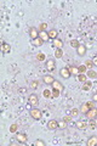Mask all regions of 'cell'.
Wrapping results in <instances>:
<instances>
[{
  "instance_id": "13",
  "label": "cell",
  "mask_w": 97,
  "mask_h": 146,
  "mask_svg": "<svg viewBox=\"0 0 97 146\" xmlns=\"http://www.w3.org/2000/svg\"><path fill=\"white\" fill-rule=\"evenodd\" d=\"M1 51H2V54H9V52L11 51L10 44H6V43L2 44V45H1Z\"/></svg>"
},
{
  "instance_id": "34",
  "label": "cell",
  "mask_w": 97,
  "mask_h": 146,
  "mask_svg": "<svg viewBox=\"0 0 97 146\" xmlns=\"http://www.w3.org/2000/svg\"><path fill=\"white\" fill-rule=\"evenodd\" d=\"M38 87H39V83H38L37 80H33V82L30 83V88H32V89H34V90H35Z\"/></svg>"
},
{
  "instance_id": "32",
  "label": "cell",
  "mask_w": 97,
  "mask_h": 146,
  "mask_svg": "<svg viewBox=\"0 0 97 146\" xmlns=\"http://www.w3.org/2000/svg\"><path fill=\"white\" fill-rule=\"evenodd\" d=\"M59 95H61V91L59 90H57V89L52 90V97H58Z\"/></svg>"
},
{
  "instance_id": "4",
  "label": "cell",
  "mask_w": 97,
  "mask_h": 146,
  "mask_svg": "<svg viewBox=\"0 0 97 146\" xmlns=\"http://www.w3.org/2000/svg\"><path fill=\"white\" fill-rule=\"evenodd\" d=\"M58 128V121H56V119H51V121H49V123H47V129H50V130H55Z\"/></svg>"
},
{
  "instance_id": "12",
  "label": "cell",
  "mask_w": 97,
  "mask_h": 146,
  "mask_svg": "<svg viewBox=\"0 0 97 146\" xmlns=\"http://www.w3.org/2000/svg\"><path fill=\"white\" fill-rule=\"evenodd\" d=\"M75 125H77V128H78V129H85V128H87L89 122H85V121H79V122H77V123H75Z\"/></svg>"
},
{
  "instance_id": "37",
  "label": "cell",
  "mask_w": 97,
  "mask_h": 146,
  "mask_svg": "<svg viewBox=\"0 0 97 146\" xmlns=\"http://www.w3.org/2000/svg\"><path fill=\"white\" fill-rule=\"evenodd\" d=\"M72 118H73L72 116H64L63 117V121L67 122V123H69V122H72Z\"/></svg>"
},
{
  "instance_id": "25",
  "label": "cell",
  "mask_w": 97,
  "mask_h": 146,
  "mask_svg": "<svg viewBox=\"0 0 97 146\" xmlns=\"http://www.w3.org/2000/svg\"><path fill=\"white\" fill-rule=\"evenodd\" d=\"M91 87H92V83L91 82H85L83 85V90H85V91H89L90 89H91Z\"/></svg>"
},
{
  "instance_id": "35",
  "label": "cell",
  "mask_w": 97,
  "mask_h": 146,
  "mask_svg": "<svg viewBox=\"0 0 97 146\" xmlns=\"http://www.w3.org/2000/svg\"><path fill=\"white\" fill-rule=\"evenodd\" d=\"M39 29H40V32H46V29H47V24H46V23H41V24L39 26Z\"/></svg>"
},
{
  "instance_id": "5",
  "label": "cell",
  "mask_w": 97,
  "mask_h": 146,
  "mask_svg": "<svg viewBox=\"0 0 97 146\" xmlns=\"http://www.w3.org/2000/svg\"><path fill=\"white\" fill-rule=\"evenodd\" d=\"M16 140L19 143V144H26L27 143V135L26 134H22V133H18L16 135Z\"/></svg>"
},
{
  "instance_id": "6",
  "label": "cell",
  "mask_w": 97,
  "mask_h": 146,
  "mask_svg": "<svg viewBox=\"0 0 97 146\" xmlns=\"http://www.w3.org/2000/svg\"><path fill=\"white\" fill-rule=\"evenodd\" d=\"M86 117L89 118V119H96L97 118V108H91V110H89V112L86 113Z\"/></svg>"
},
{
  "instance_id": "7",
  "label": "cell",
  "mask_w": 97,
  "mask_h": 146,
  "mask_svg": "<svg viewBox=\"0 0 97 146\" xmlns=\"http://www.w3.org/2000/svg\"><path fill=\"white\" fill-rule=\"evenodd\" d=\"M29 37L32 39H37L39 37V32H38V29L35 27H30V29H29Z\"/></svg>"
},
{
  "instance_id": "16",
  "label": "cell",
  "mask_w": 97,
  "mask_h": 146,
  "mask_svg": "<svg viewBox=\"0 0 97 146\" xmlns=\"http://www.w3.org/2000/svg\"><path fill=\"white\" fill-rule=\"evenodd\" d=\"M39 38L41 39L44 43L50 39V38H49V33H46V32H40V33H39Z\"/></svg>"
},
{
  "instance_id": "3",
  "label": "cell",
  "mask_w": 97,
  "mask_h": 146,
  "mask_svg": "<svg viewBox=\"0 0 97 146\" xmlns=\"http://www.w3.org/2000/svg\"><path fill=\"white\" fill-rule=\"evenodd\" d=\"M28 102L30 103V105H38L39 103V97H38V95L37 94H30L29 95V97H28Z\"/></svg>"
},
{
  "instance_id": "33",
  "label": "cell",
  "mask_w": 97,
  "mask_h": 146,
  "mask_svg": "<svg viewBox=\"0 0 97 146\" xmlns=\"http://www.w3.org/2000/svg\"><path fill=\"white\" fill-rule=\"evenodd\" d=\"M34 145L35 146H45L46 144H45V141H42V140H40V139H38V140L34 143Z\"/></svg>"
},
{
  "instance_id": "38",
  "label": "cell",
  "mask_w": 97,
  "mask_h": 146,
  "mask_svg": "<svg viewBox=\"0 0 97 146\" xmlns=\"http://www.w3.org/2000/svg\"><path fill=\"white\" fill-rule=\"evenodd\" d=\"M95 127H96V123H95V121H94V119H91V122H90V128H92V129H94Z\"/></svg>"
},
{
  "instance_id": "41",
  "label": "cell",
  "mask_w": 97,
  "mask_h": 146,
  "mask_svg": "<svg viewBox=\"0 0 97 146\" xmlns=\"http://www.w3.org/2000/svg\"><path fill=\"white\" fill-rule=\"evenodd\" d=\"M96 94H97V90H96Z\"/></svg>"
},
{
  "instance_id": "36",
  "label": "cell",
  "mask_w": 97,
  "mask_h": 146,
  "mask_svg": "<svg viewBox=\"0 0 97 146\" xmlns=\"http://www.w3.org/2000/svg\"><path fill=\"white\" fill-rule=\"evenodd\" d=\"M17 128H18V125H17L16 123H14V124H12V125L10 127V131H11V133H16Z\"/></svg>"
},
{
  "instance_id": "17",
  "label": "cell",
  "mask_w": 97,
  "mask_h": 146,
  "mask_svg": "<svg viewBox=\"0 0 97 146\" xmlns=\"http://www.w3.org/2000/svg\"><path fill=\"white\" fill-rule=\"evenodd\" d=\"M54 46H55L56 49H62V46H63V42L61 40V39H54Z\"/></svg>"
},
{
  "instance_id": "26",
  "label": "cell",
  "mask_w": 97,
  "mask_h": 146,
  "mask_svg": "<svg viewBox=\"0 0 97 146\" xmlns=\"http://www.w3.org/2000/svg\"><path fill=\"white\" fill-rule=\"evenodd\" d=\"M78 80L81 82V83L87 82V75H86V74H79V75H78Z\"/></svg>"
},
{
  "instance_id": "8",
  "label": "cell",
  "mask_w": 97,
  "mask_h": 146,
  "mask_svg": "<svg viewBox=\"0 0 97 146\" xmlns=\"http://www.w3.org/2000/svg\"><path fill=\"white\" fill-rule=\"evenodd\" d=\"M59 74H61V77L62 78H64V79H68L70 75V72L68 71V68L67 67H64V68H61V71H59Z\"/></svg>"
},
{
  "instance_id": "10",
  "label": "cell",
  "mask_w": 97,
  "mask_h": 146,
  "mask_svg": "<svg viewBox=\"0 0 97 146\" xmlns=\"http://www.w3.org/2000/svg\"><path fill=\"white\" fill-rule=\"evenodd\" d=\"M42 82H44L45 84H51V85H52V83L55 82V78H54L52 75H44V77H42Z\"/></svg>"
},
{
  "instance_id": "19",
  "label": "cell",
  "mask_w": 97,
  "mask_h": 146,
  "mask_svg": "<svg viewBox=\"0 0 97 146\" xmlns=\"http://www.w3.org/2000/svg\"><path fill=\"white\" fill-rule=\"evenodd\" d=\"M52 87H54V89H57V90H59V91H63V85H62L59 82H57V80H55V82L52 83Z\"/></svg>"
},
{
  "instance_id": "27",
  "label": "cell",
  "mask_w": 97,
  "mask_h": 146,
  "mask_svg": "<svg viewBox=\"0 0 97 146\" xmlns=\"http://www.w3.org/2000/svg\"><path fill=\"white\" fill-rule=\"evenodd\" d=\"M84 65L87 67V70H91V68L94 67V62H92V60H86Z\"/></svg>"
},
{
  "instance_id": "18",
  "label": "cell",
  "mask_w": 97,
  "mask_h": 146,
  "mask_svg": "<svg viewBox=\"0 0 97 146\" xmlns=\"http://www.w3.org/2000/svg\"><path fill=\"white\" fill-rule=\"evenodd\" d=\"M86 74H87L89 78H92V79H96L97 78V72L94 71V70H89V71L86 72Z\"/></svg>"
},
{
  "instance_id": "40",
  "label": "cell",
  "mask_w": 97,
  "mask_h": 146,
  "mask_svg": "<svg viewBox=\"0 0 97 146\" xmlns=\"http://www.w3.org/2000/svg\"><path fill=\"white\" fill-rule=\"evenodd\" d=\"M92 101L97 102V94H95V95H94V96H92Z\"/></svg>"
},
{
  "instance_id": "14",
  "label": "cell",
  "mask_w": 97,
  "mask_h": 146,
  "mask_svg": "<svg viewBox=\"0 0 97 146\" xmlns=\"http://www.w3.org/2000/svg\"><path fill=\"white\" fill-rule=\"evenodd\" d=\"M86 145H87V146H95V145H97V136H91V138L86 141Z\"/></svg>"
},
{
  "instance_id": "21",
  "label": "cell",
  "mask_w": 97,
  "mask_h": 146,
  "mask_svg": "<svg viewBox=\"0 0 97 146\" xmlns=\"http://www.w3.org/2000/svg\"><path fill=\"white\" fill-rule=\"evenodd\" d=\"M42 95H44V97L50 99V97H52V91H51V90H49V89H45V90L42 91Z\"/></svg>"
},
{
  "instance_id": "11",
  "label": "cell",
  "mask_w": 97,
  "mask_h": 146,
  "mask_svg": "<svg viewBox=\"0 0 97 146\" xmlns=\"http://www.w3.org/2000/svg\"><path fill=\"white\" fill-rule=\"evenodd\" d=\"M77 54H78L79 56H84V55L86 54V46L83 45V44H80L79 48L77 49Z\"/></svg>"
},
{
  "instance_id": "29",
  "label": "cell",
  "mask_w": 97,
  "mask_h": 146,
  "mask_svg": "<svg viewBox=\"0 0 97 146\" xmlns=\"http://www.w3.org/2000/svg\"><path fill=\"white\" fill-rule=\"evenodd\" d=\"M79 113H80V110H78V108H73V110L70 111V116L72 117H78Z\"/></svg>"
},
{
  "instance_id": "9",
  "label": "cell",
  "mask_w": 97,
  "mask_h": 146,
  "mask_svg": "<svg viewBox=\"0 0 97 146\" xmlns=\"http://www.w3.org/2000/svg\"><path fill=\"white\" fill-rule=\"evenodd\" d=\"M46 68H47V71L52 72V71L56 68L55 61H54V60H47V61H46Z\"/></svg>"
},
{
  "instance_id": "28",
  "label": "cell",
  "mask_w": 97,
  "mask_h": 146,
  "mask_svg": "<svg viewBox=\"0 0 97 146\" xmlns=\"http://www.w3.org/2000/svg\"><path fill=\"white\" fill-rule=\"evenodd\" d=\"M58 128H59V129H66V128H67V122H64L63 119L59 121V122H58Z\"/></svg>"
},
{
  "instance_id": "31",
  "label": "cell",
  "mask_w": 97,
  "mask_h": 146,
  "mask_svg": "<svg viewBox=\"0 0 97 146\" xmlns=\"http://www.w3.org/2000/svg\"><path fill=\"white\" fill-rule=\"evenodd\" d=\"M37 60L38 61H45V54H42V52H39V54H37Z\"/></svg>"
},
{
  "instance_id": "39",
  "label": "cell",
  "mask_w": 97,
  "mask_h": 146,
  "mask_svg": "<svg viewBox=\"0 0 97 146\" xmlns=\"http://www.w3.org/2000/svg\"><path fill=\"white\" fill-rule=\"evenodd\" d=\"M92 62H94V66H96V67H97V56L92 58Z\"/></svg>"
},
{
  "instance_id": "24",
  "label": "cell",
  "mask_w": 97,
  "mask_h": 146,
  "mask_svg": "<svg viewBox=\"0 0 97 146\" xmlns=\"http://www.w3.org/2000/svg\"><path fill=\"white\" fill-rule=\"evenodd\" d=\"M55 57L56 58H62L63 57V50H62V49H56Z\"/></svg>"
},
{
  "instance_id": "30",
  "label": "cell",
  "mask_w": 97,
  "mask_h": 146,
  "mask_svg": "<svg viewBox=\"0 0 97 146\" xmlns=\"http://www.w3.org/2000/svg\"><path fill=\"white\" fill-rule=\"evenodd\" d=\"M79 45H80V44H79V42H78L77 39H73V40L70 42V46H72V48H75V49H78V48H79Z\"/></svg>"
},
{
  "instance_id": "2",
  "label": "cell",
  "mask_w": 97,
  "mask_h": 146,
  "mask_svg": "<svg viewBox=\"0 0 97 146\" xmlns=\"http://www.w3.org/2000/svg\"><path fill=\"white\" fill-rule=\"evenodd\" d=\"M30 116H32V118L39 121V119L41 118V111H40L39 108H32V110H30Z\"/></svg>"
},
{
  "instance_id": "1",
  "label": "cell",
  "mask_w": 97,
  "mask_h": 146,
  "mask_svg": "<svg viewBox=\"0 0 97 146\" xmlns=\"http://www.w3.org/2000/svg\"><path fill=\"white\" fill-rule=\"evenodd\" d=\"M95 107H96V102H95V101L85 102V103H83V106H81V108H80V112H81V113H84V115H86V113L89 112V110L95 108Z\"/></svg>"
},
{
  "instance_id": "15",
  "label": "cell",
  "mask_w": 97,
  "mask_h": 146,
  "mask_svg": "<svg viewBox=\"0 0 97 146\" xmlns=\"http://www.w3.org/2000/svg\"><path fill=\"white\" fill-rule=\"evenodd\" d=\"M67 68H68V71L70 72V74H73V75H79L78 67H75V66H68Z\"/></svg>"
},
{
  "instance_id": "20",
  "label": "cell",
  "mask_w": 97,
  "mask_h": 146,
  "mask_svg": "<svg viewBox=\"0 0 97 146\" xmlns=\"http://www.w3.org/2000/svg\"><path fill=\"white\" fill-rule=\"evenodd\" d=\"M57 34H58V33H57L56 29H50V30H49V38H50V39H56V38H57Z\"/></svg>"
},
{
  "instance_id": "23",
  "label": "cell",
  "mask_w": 97,
  "mask_h": 146,
  "mask_svg": "<svg viewBox=\"0 0 97 146\" xmlns=\"http://www.w3.org/2000/svg\"><path fill=\"white\" fill-rule=\"evenodd\" d=\"M78 71H79V74H85V73L87 72V67L85 65H80L78 67Z\"/></svg>"
},
{
  "instance_id": "22",
  "label": "cell",
  "mask_w": 97,
  "mask_h": 146,
  "mask_svg": "<svg viewBox=\"0 0 97 146\" xmlns=\"http://www.w3.org/2000/svg\"><path fill=\"white\" fill-rule=\"evenodd\" d=\"M32 43H33V45H34V46H41L42 44H44V42H42L41 39L38 37L37 39H33V42H32Z\"/></svg>"
}]
</instances>
